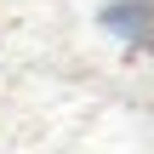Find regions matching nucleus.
<instances>
[{
  "label": "nucleus",
  "instance_id": "nucleus-1",
  "mask_svg": "<svg viewBox=\"0 0 154 154\" xmlns=\"http://www.w3.org/2000/svg\"><path fill=\"white\" fill-rule=\"evenodd\" d=\"M97 23L126 46H149L154 40V0H109L97 11Z\"/></svg>",
  "mask_w": 154,
  "mask_h": 154
}]
</instances>
